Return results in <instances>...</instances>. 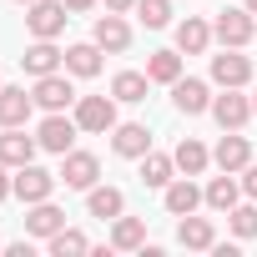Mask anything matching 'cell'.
Masks as SVG:
<instances>
[{
	"instance_id": "cell-25",
	"label": "cell",
	"mask_w": 257,
	"mask_h": 257,
	"mask_svg": "<svg viewBox=\"0 0 257 257\" xmlns=\"http://www.w3.org/2000/svg\"><path fill=\"white\" fill-rule=\"evenodd\" d=\"M172 177H177V157H162V152H147V157H142V182H147V187H162V192H167Z\"/></svg>"
},
{
	"instance_id": "cell-37",
	"label": "cell",
	"mask_w": 257,
	"mask_h": 257,
	"mask_svg": "<svg viewBox=\"0 0 257 257\" xmlns=\"http://www.w3.org/2000/svg\"><path fill=\"white\" fill-rule=\"evenodd\" d=\"M252 116H257V91H252Z\"/></svg>"
},
{
	"instance_id": "cell-34",
	"label": "cell",
	"mask_w": 257,
	"mask_h": 257,
	"mask_svg": "<svg viewBox=\"0 0 257 257\" xmlns=\"http://www.w3.org/2000/svg\"><path fill=\"white\" fill-rule=\"evenodd\" d=\"M106 11H116V16H126V11H137V0H106Z\"/></svg>"
},
{
	"instance_id": "cell-33",
	"label": "cell",
	"mask_w": 257,
	"mask_h": 257,
	"mask_svg": "<svg viewBox=\"0 0 257 257\" xmlns=\"http://www.w3.org/2000/svg\"><path fill=\"white\" fill-rule=\"evenodd\" d=\"M6 172H11V167H6V162H0V202H6V197L16 192V177H6Z\"/></svg>"
},
{
	"instance_id": "cell-21",
	"label": "cell",
	"mask_w": 257,
	"mask_h": 257,
	"mask_svg": "<svg viewBox=\"0 0 257 257\" xmlns=\"http://www.w3.org/2000/svg\"><path fill=\"white\" fill-rule=\"evenodd\" d=\"M212 46V26L207 21H197V16H187L182 26H177V51H187V56H202Z\"/></svg>"
},
{
	"instance_id": "cell-16",
	"label": "cell",
	"mask_w": 257,
	"mask_h": 257,
	"mask_svg": "<svg viewBox=\"0 0 257 257\" xmlns=\"http://www.w3.org/2000/svg\"><path fill=\"white\" fill-rule=\"evenodd\" d=\"M237 197H242V182H237V172H222V177H212V182H207V192H202V202H207L212 212H232V207H237Z\"/></svg>"
},
{
	"instance_id": "cell-13",
	"label": "cell",
	"mask_w": 257,
	"mask_h": 257,
	"mask_svg": "<svg viewBox=\"0 0 257 257\" xmlns=\"http://www.w3.org/2000/svg\"><path fill=\"white\" fill-rule=\"evenodd\" d=\"M36 137H26L21 126H6V132H0V162L6 167H26V162H36Z\"/></svg>"
},
{
	"instance_id": "cell-36",
	"label": "cell",
	"mask_w": 257,
	"mask_h": 257,
	"mask_svg": "<svg viewBox=\"0 0 257 257\" xmlns=\"http://www.w3.org/2000/svg\"><path fill=\"white\" fill-rule=\"evenodd\" d=\"M242 6H247V11H252V16H257V0H242Z\"/></svg>"
},
{
	"instance_id": "cell-12",
	"label": "cell",
	"mask_w": 257,
	"mask_h": 257,
	"mask_svg": "<svg viewBox=\"0 0 257 257\" xmlns=\"http://www.w3.org/2000/svg\"><path fill=\"white\" fill-rule=\"evenodd\" d=\"M91 41H96V46H101L106 56H121L126 46H132V26H126V21H121L116 11H106V16L96 21V31H91Z\"/></svg>"
},
{
	"instance_id": "cell-20",
	"label": "cell",
	"mask_w": 257,
	"mask_h": 257,
	"mask_svg": "<svg viewBox=\"0 0 257 257\" xmlns=\"http://www.w3.org/2000/svg\"><path fill=\"white\" fill-rule=\"evenodd\" d=\"M111 247H116V252H142V247H147V222H142V217H116Z\"/></svg>"
},
{
	"instance_id": "cell-38",
	"label": "cell",
	"mask_w": 257,
	"mask_h": 257,
	"mask_svg": "<svg viewBox=\"0 0 257 257\" xmlns=\"http://www.w3.org/2000/svg\"><path fill=\"white\" fill-rule=\"evenodd\" d=\"M16 6H31V0H16Z\"/></svg>"
},
{
	"instance_id": "cell-3",
	"label": "cell",
	"mask_w": 257,
	"mask_h": 257,
	"mask_svg": "<svg viewBox=\"0 0 257 257\" xmlns=\"http://www.w3.org/2000/svg\"><path fill=\"white\" fill-rule=\"evenodd\" d=\"M76 116H61V111H46V121H41V132H36V142H41V152H56V157H66L71 147H76Z\"/></svg>"
},
{
	"instance_id": "cell-22",
	"label": "cell",
	"mask_w": 257,
	"mask_h": 257,
	"mask_svg": "<svg viewBox=\"0 0 257 257\" xmlns=\"http://www.w3.org/2000/svg\"><path fill=\"white\" fill-rule=\"evenodd\" d=\"M21 66H26L31 76H51V71H61V66H66V56H61L51 41H36V46L21 56Z\"/></svg>"
},
{
	"instance_id": "cell-31",
	"label": "cell",
	"mask_w": 257,
	"mask_h": 257,
	"mask_svg": "<svg viewBox=\"0 0 257 257\" xmlns=\"http://www.w3.org/2000/svg\"><path fill=\"white\" fill-rule=\"evenodd\" d=\"M227 222H232V232H237L242 242H247V237H257V202L247 197V207H232V212H227Z\"/></svg>"
},
{
	"instance_id": "cell-5",
	"label": "cell",
	"mask_w": 257,
	"mask_h": 257,
	"mask_svg": "<svg viewBox=\"0 0 257 257\" xmlns=\"http://www.w3.org/2000/svg\"><path fill=\"white\" fill-rule=\"evenodd\" d=\"M212 116H217L222 132H242L252 121V101L237 96V86H222V96H212Z\"/></svg>"
},
{
	"instance_id": "cell-6",
	"label": "cell",
	"mask_w": 257,
	"mask_h": 257,
	"mask_svg": "<svg viewBox=\"0 0 257 257\" xmlns=\"http://www.w3.org/2000/svg\"><path fill=\"white\" fill-rule=\"evenodd\" d=\"M212 36H217L222 46H237V51H242V46H247V41L257 36V21H252V11H247V6H242V11H232V6H227V11L217 16Z\"/></svg>"
},
{
	"instance_id": "cell-7",
	"label": "cell",
	"mask_w": 257,
	"mask_h": 257,
	"mask_svg": "<svg viewBox=\"0 0 257 257\" xmlns=\"http://www.w3.org/2000/svg\"><path fill=\"white\" fill-rule=\"evenodd\" d=\"M56 177H61L66 187H76V192H91L96 177H101V162H96L91 152H76V147H71V152L61 157V172H56Z\"/></svg>"
},
{
	"instance_id": "cell-15",
	"label": "cell",
	"mask_w": 257,
	"mask_h": 257,
	"mask_svg": "<svg viewBox=\"0 0 257 257\" xmlns=\"http://www.w3.org/2000/svg\"><path fill=\"white\" fill-rule=\"evenodd\" d=\"M177 242H182L187 252H212V242H217V227H212L207 217H192V212H187V217L177 222Z\"/></svg>"
},
{
	"instance_id": "cell-27",
	"label": "cell",
	"mask_w": 257,
	"mask_h": 257,
	"mask_svg": "<svg viewBox=\"0 0 257 257\" xmlns=\"http://www.w3.org/2000/svg\"><path fill=\"white\" fill-rule=\"evenodd\" d=\"M46 252L51 257H76V252H91V237L76 232V227H61L56 237H46Z\"/></svg>"
},
{
	"instance_id": "cell-17",
	"label": "cell",
	"mask_w": 257,
	"mask_h": 257,
	"mask_svg": "<svg viewBox=\"0 0 257 257\" xmlns=\"http://www.w3.org/2000/svg\"><path fill=\"white\" fill-rule=\"evenodd\" d=\"M61 227H66V212H61V207H51V202H31V212H26V232H31V237L46 242V237H56Z\"/></svg>"
},
{
	"instance_id": "cell-26",
	"label": "cell",
	"mask_w": 257,
	"mask_h": 257,
	"mask_svg": "<svg viewBox=\"0 0 257 257\" xmlns=\"http://www.w3.org/2000/svg\"><path fill=\"white\" fill-rule=\"evenodd\" d=\"M66 71H71V76H96V71H101V46H96V41L71 46V51H66Z\"/></svg>"
},
{
	"instance_id": "cell-29",
	"label": "cell",
	"mask_w": 257,
	"mask_h": 257,
	"mask_svg": "<svg viewBox=\"0 0 257 257\" xmlns=\"http://www.w3.org/2000/svg\"><path fill=\"white\" fill-rule=\"evenodd\" d=\"M147 86H152V76H142V71H121V76L111 81V96H116V101H147Z\"/></svg>"
},
{
	"instance_id": "cell-30",
	"label": "cell",
	"mask_w": 257,
	"mask_h": 257,
	"mask_svg": "<svg viewBox=\"0 0 257 257\" xmlns=\"http://www.w3.org/2000/svg\"><path fill=\"white\" fill-rule=\"evenodd\" d=\"M137 16H142L147 31H162L172 21V0H137Z\"/></svg>"
},
{
	"instance_id": "cell-28",
	"label": "cell",
	"mask_w": 257,
	"mask_h": 257,
	"mask_svg": "<svg viewBox=\"0 0 257 257\" xmlns=\"http://www.w3.org/2000/svg\"><path fill=\"white\" fill-rule=\"evenodd\" d=\"M147 76H152V81H162V86L182 81V56H177V51H152V61H147Z\"/></svg>"
},
{
	"instance_id": "cell-9",
	"label": "cell",
	"mask_w": 257,
	"mask_h": 257,
	"mask_svg": "<svg viewBox=\"0 0 257 257\" xmlns=\"http://www.w3.org/2000/svg\"><path fill=\"white\" fill-rule=\"evenodd\" d=\"M212 81L217 86H247L252 81V61L247 56H237V46H222V56H212Z\"/></svg>"
},
{
	"instance_id": "cell-8",
	"label": "cell",
	"mask_w": 257,
	"mask_h": 257,
	"mask_svg": "<svg viewBox=\"0 0 257 257\" xmlns=\"http://www.w3.org/2000/svg\"><path fill=\"white\" fill-rule=\"evenodd\" d=\"M31 96H36V106H41V111H66V106H76V101H81L61 71H51V76H36V91H31Z\"/></svg>"
},
{
	"instance_id": "cell-4",
	"label": "cell",
	"mask_w": 257,
	"mask_h": 257,
	"mask_svg": "<svg viewBox=\"0 0 257 257\" xmlns=\"http://www.w3.org/2000/svg\"><path fill=\"white\" fill-rule=\"evenodd\" d=\"M56 172H46V167H36V162H26V167H16V197L31 207V202H51V192H56Z\"/></svg>"
},
{
	"instance_id": "cell-11",
	"label": "cell",
	"mask_w": 257,
	"mask_h": 257,
	"mask_svg": "<svg viewBox=\"0 0 257 257\" xmlns=\"http://www.w3.org/2000/svg\"><path fill=\"white\" fill-rule=\"evenodd\" d=\"M111 152L116 157H147L152 152V132H147V126L142 121H126V126H111Z\"/></svg>"
},
{
	"instance_id": "cell-24",
	"label": "cell",
	"mask_w": 257,
	"mask_h": 257,
	"mask_svg": "<svg viewBox=\"0 0 257 257\" xmlns=\"http://www.w3.org/2000/svg\"><path fill=\"white\" fill-rule=\"evenodd\" d=\"M197 207H202V192L192 187V177L167 182V212H172V217H187V212H197Z\"/></svg>"
},
{
	"instance_id": "cell-32",
	"label": "cell",
	"mask_w": 257,
	"mask_h": 257,
	"mask_svg": "<svg viewBox=\"0 0 257 257\" xmlns=\"http://www.w3.org/2000/svg\"><path fill=\"white\" fill-rule=\"evenodd\" d=\"M242 192H247V197H252V202H257V167H252V162H247V167H242Z\"/></svg>"
},
{
	"instance_id": "cell-19",
	"label": "cell",
	"mask_w": 257,
	"mask_h": 257,
	"mask_svg": "<svg viewBox=\"0 0 257 257\" xmlns=\"http://www.w3.org/2000/svg\"><path fill=\"white\" fill-rule=\"evenodd\" d=\"M86 212H91V217H101V222H116V217L126 212L121 187H91V192H86Z\"/></svg>"
},
{
	"instance_id": "cell-35",
	"label": "cell",
	"mask_w": 257,
	"mask_h": 257,
	"mask_svg": "<svg viewBox=\"0 0 257 257\" xmlns=\"http://www.w3.org/2000/svg\"><path fill=\"white\" fill-rule=\"evenodd\" d=\"M96 0H66V11H91Z\"/></svg>"
},
{
	"instance_id": "cell-1",
	"label": "cell",
	"mask_w": 257,
	"mask_h": 257,
	"mask_svg": "<svg viewBox=\"0 0 257 257\" xmlns=\"http://www.w3.org/2000/svg\"><path fill=\"white\" fill-rule=\"evenodd\" d=\"M66 0H31L26 6V26H31V36L36 41H56L61 31H66Z\"/></svg>"
},
{
	"instance_id": "cell-10",
	"label": "cell",
	"mask_w": 257,
	"mask_h": 257,
	"mask_svg": "<svg viewBox=\"0 0 257 257\" xmlns=\"http://www.w3.org/2000/svg\"><path fill=\"white\" fill-rule=\"evenodd\" d=\"M172 106H177L182 116H202V111H212V91H207V81H197V76L172 81Z\"/></svg>"
},
{
	"instance_id": "cell-14",
	"label": "cell",
	"mask_w": 257,
	"mask_h": 257,
	"mask_svg": "<svg viewBox=\"0 0 257 257\" xmlns=\"http://www.w3.org/2000/svg\"><path fill=\"white\" fill-rule=\"evenodd\" d=\"M36 111V96H26V86H0V126H26Z\"/></svg>"
},
{
	"instance_id": "cell-18",
	"label": "cell",
	"mask_w": 257,
	"mask_h": 257,
	"mask_svg": "<svg viewBox=\"0 0 257 257\" xmlns=\"http://www.w3.org/2000/svg\"><path fill=\"white\" fill-rule=\"evenodd\" d=\"M212 162H217L222 172H242V167L252 162V147H247V137H237V132H227V137L217 142V152H212Z\"/></svg>"
},
{
	"instance_id": "cell-2",
	"label": "cell",
	"mask_w": 257,
	"mask_h": 257,
	"mask_svg": "<svg viewBox=\"0 0 257 257\" xmlns=\"http://www.w3.org/2000/svg\"><path fill=\"white\" fill-rule=\"evenodd\" d=\"M76 126L91 137H106L116 126V96H81L76 101Z\"/></svg>"
},
{
	"instance_id": "cell-23",
	"label": "cell",
	"mask_w": 257,
	"mask_h": 257,
	"mask_svg": "<svg viewBox=\"0 0 257 257\" xmlns=\"http://www.w3.org/2000/svg\"><path fill=\"white\" fill-rule=\"evenodd\" d=\"M172 157H177V172H187V177H202V172H207V162H212V152H207L197 137L177 142V152H172Z\"/></svg>"
}]
</instances>
